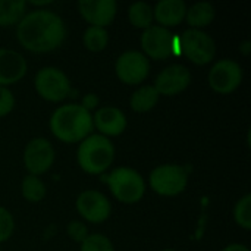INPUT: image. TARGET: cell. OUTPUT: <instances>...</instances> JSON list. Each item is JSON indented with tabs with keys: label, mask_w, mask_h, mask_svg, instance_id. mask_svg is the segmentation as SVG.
<instances>
[{
	"label": "cell",
	"mask_w": 251,
	"mask_h": 251,
	"mask_svg": "<svg viewBox=\"0 0 251 251\" xmlns=\"http://www.w3.org/2000/svg\"><path fill=\"white\" fill-rule=\"evenodd\" d=\"M16 37L21 46L26 50L34 53H47L63 43L66 28L59 15L40 9L24 15L18 22Z\"/></svg>",
	"instance_id": "1"
},
{
	"label": "cell",
	"mask_w": 251,
	"mask_h": 251,
	"mask_svg": "<svg viewBox=\"0 0 251 251\" xmlns=\"http://www.w3.org/2000/svg\"><path fill=\"white\" fill-rule=\"evenodd\" d=\"M93 128V116L81 104L60 106L50 118V129L53 135L63 143L82 141Z\"/></svg>",
	"instance_id": "2"
},
{
	"label": "cell",
	"mask_w": 251,
	"mask_h": 251,
	"mask_svg": "<svg viewBox=\"0 0 251 251\" xmlns=\"http://www.w3.org/2000/svg\"><path fill=\"white\" fill-rule=\"evenodd\" d=\"M113 157L115 147L103 135L87 137L78 149V163L84 172L91 175H99L109 169Z\"/></svg>",
	"instance_id": "3"
},
{
	"label": "cell",
	"mask_w": 251,
	"mask_h": 251,
	"mask_svg": "<svg viewBox=\"0 0 251 251\" xmlns=\"http://www.w3.org/2000/svg\"><path fill=\"white\" fill-rule=\"evenodd\" d=\"M107 184L113 196L125 204H134L144 196L146 185L143 176L129 168H118L107 176Z\"/></svg>",
	"instance_id": "4"
},
{
	"label": "cell",
	"mask_w": 251,
	"mask_h": 251,
	"mask_svg": "<svg viewBox=\"0 0 251 251\" xmlns=\"http://www.w3.org/2000/svg\"><path fill=\"white\" fill-rule=\"evenodd\" d=\"M181 50L196 65H206L216 56L215 40L201 29H187L179 38Z\"/></svg>",
	"instance_id": "5"
},
{
	"label": "cell",
	"mask_w": 251,
	"mask_h": 251,
	"mask_svg": "<svg viewBox=\"0 0 251 251\" xmlns=\"http://www.w3.org/2000/svg\"><path fill=\"white\" fill-rule=\"evenodd\" d=\"M187 184L188 174L184 166L162 165L150 174V187L160 196H178L185 190Z\"/></svg>",
	"instance_id": "6"
},
{
	"label": "cell",
	"mask_w": 251,
	"mask_h": 251,
	"mask_svg": "<svg viewBox=\"0 0 251 251\" xmlns=\"http://www.w3.org/2000/svg\"><path fill=\"white\" fill-rule=\"evenodd\" d=\"M37 93L49 101H62L71 93V82L68 76L57 68L47 66L38 71L35 75Z\"/></svg>",
	"instance_id": "7"
},
{
	"label": "cell",
	"mask_w": 251,
	"mask_h": 251,
	"mask_svg": "<svg viewBox=\"0 0 251 251\" xmlns=\"http://www.w3.org/2000/svg\"><path fill=\"white\" fill-rule=\"evenodd\" d=\"M141 47L151 59L165 60L175 54L176 37L163 26H150L141 35Z\"/></svg>",
	"instance_id": "8"
},
{
	"label": "cell",
	"mask_w": 251,
	"mask_h": 251,
	"mask_svg": "<svg viewBox=\"0 0 251 251\" xmlns=\"http://www.w3.org/2000/svg\"><path fill=\"white\" fill-rule=\"evenodd\" d=\"M243 69L231 59H222L216 62L209 72V84L219 94H231L240 87Z\"/></svg>",
	"instance_id": "9"
},
{
	"label": "cell",
	"mask_w": 251,
	"mask_h": 251,
	"mask_svg": "<svg viewBox=\"0 0 251 251\" xmlns=\"http://www.w3.org/2000/svg\"><path fill=\"white\" fill-rule=\"evenodd\" d=\"M116 75L118 78L128 84V85H135L143 82L147 75H149V69H150V63L149 59L135 50H129L122 53L118 60H116Z\"/></svg>",
	"instance_id": "10"
},
{
	"label": "cell",
	"mask_w": 251,
	"mask_h": 251,
	"mask_svg": "<svg viewBox=\"0 0 251 251\" xmlns=\"http://www.w3.org/2000/svg\"><path fill=\"white\" fill-rule=\"evenodd\" d=\"M54 162V150L46 138L31 140L24 151V163L29 175H41L47 172Z\"/></svg>",
	"instance_id": "11"
},
{
	"label": "cell",
	"mask_w": 251,
	"mask_h": 251,
	"mask_svg": "<svg viewBox=\"0 0 251 251\" xmlns=\"http://www.w3.org/2000/svg\"><path fill=\"white\" fill-rule=\"evenodd\" d=\"M76 210L87 222L101 224L110 216L112 206L101 193L94 190H87L78 196Z\"/></svg>",
	"instance_id": "12"
},
{
	"label": "cell",
	"mask_w": 251,
	"mask_h": 251,
	"mask_svg": "<svg viewBox=\"0 0 251 251\" xmlns=\"http://www.w3.org/2000/svg\"><path fill=\"white\" fill-rule=\"evenodd\" d=\"M191 82V72L184 65H171L165 68L154 81V88L159 94L175 96L184 91Z\"/></svg>",
	"instance_id": "13"
},
{
	"label": "cell",
	"mask_w": 251,
	"mask_h": 251,
	"mask_svg": "<svg viewBox=\"0 0 251 251\" xmlns=\"http://www.w3.org/2000/svg\"><path fill=\"white\" fill-rule=\"evenodd\" d=\"M81 16L91 24V26L104 28L112 24L116 15L115 0H81L78 3Z\"/></svg>",
	"instance_id": "14"
},
{
	"label": "cell",
	"mask_w": 251,
	"mask_h": 251,
	"mask_svg": "<svg viewBox=\"0 0 251 251\" xmlns=\"http://www.w3.org/2000/svg\"><path fill=\"white\" fill-rule=\"evenodd\" d=\"M25 57L10 49H0V85L6 87L18 82L26 74Z\"/></svg>",
	"instance_id": "15"
},
{
	"label": "cell",
	"mask_w": 251,
	"mask_h": 251,
	"mask_svg": "<svg viewBox=\"0 0 251 251\" xmlns=\"http://www.w3.org/2000/svg\"><path fill=\"white\" fill-rule=\"evenodd\" d=\"M93 125L104 135L116 137L122 134L126 128V118L118 107L106 106L96 112L93 118Z\"/></svg>",
	"instance_id": "16"
},
{
	"label": "cell",
	"mask_w": 251,
	"mask_h": 251,
	"mask_svg": "<svg viewBox=\"0 0 251 251\" xmlns=\"http://www.w3.org/2000/svg\"><path fill=\"white\" fill-rule=\"evenodd\" d=\"M187 13V6L182 0H162L153 10L154 19L165 26H176L182 22Z\"/></svg>",
	"instance_id": "17"
},
{
	"label": "cell",
	"mask_w": 251,
	"mask_h": 251,
	"mask_svg": "<svg viewBox=\"0 0 251 251\" xmlns=\"http://www.w3.org/2000/svg\"><path fill=\"white\" fill-rule=\"evenodd\" d=\"M185 16H187V22L194 29H199L213 22L216 16V10L213 4H210L209 1H199V3H194L190 9H187Z\"/></svg>",
	"instance_id": "18"
},
{
	"label": "cell",
	"mask_w": 251,
	"mask_h": 251,
	"mask_svg": "<svg viewBox=\"0 0 251 251\" xmlns=\"http://www.w3.org/2000/svg\"><path fill=\"white\" fill-rule=\"evenodd\" d=\"M159 93L156 91V88L153 85H146V87H141L138 88L132 96H131V100H129V104L132 107V110L135 112H149L151 110L157 101H159Z\"/></svg>",
	"instance_id": "19"
},
{
	"label": "cell",
	"mask_w": 251,
	"mask_h": 251,
	"mask_svg": "<svg viewBox=\"0 0 251 251\" xmlns=\"http://www.w3.org/2000/svg\"><path fill=\"white\" fill-rule=\"evenodd\" d=\"M26 3L22 0H0V26H9L24 18Z\"/></svg>",
	"instance_id": "20"
},
{
	"label": "cell",
	"mask_w": 251,
	"mask_h": 251,
	"mask_svg": "<svg viewBox=\"0 0 251 251\" xmlns=\"http://www.w3.org/2000/svg\"><path fill=\"white\" fill-rule=\"evenodd\" d=\"M128 18L129 22L137 26V28H150L153 24V9L150 4L144 3V1H137L134 4L129 6V12H128Z\"/></svg>",
	"instance_id": "21"
},
{
	"label": "cell",
	"mask_w": 251,
	"mask_h": 251,
	"mask_svg": "<svg viewBox=\"0 0 251 251\" xmlns=\"http://www.w3.org/2000/svg\"><path fill=\"white\" fill-rule=\"evenodd\" d=\"M84 46L91 51H101L109 43V34L104 28L90 26L84 32Z\"/></svg>",
	"instance_id": "22"
},
{
	"label": "cell",
	"mask_w": 251,
	"mask_h": 251,
	"mask_svg": "<svg viewBox=\"0 0 251 251\" xmlns=\"http://www.w3.org/2000/svg\"><path fill=\"white\" fill-rule=\"evenodd\" d=\"M22 196L31 203H38L46 196V187L37 176L28 175L22 181Z\"/></svg>",
	"instance_id": "23"
},
{
	"label": "cell",
	"mask_w": 251,
	"mask_h": 251,
	"mask_svg": "<svg viewBox=\"0 0 251 251\" xmlns=\"http://www.w3.org/2000/svg\"><path fill=\"white\" fill-rule=\"evenodd\" d=\"M234 218L235 222L244 228V229H251V196L246 194L235 206L234 210Z\"/></svg>",
	"instance_id": "24"
},
{
	"label": "cell",
	"mask_w": 251,
	"mask_h": 251,
	"mask_svg": "<svg viewBox=\"0 0 251 251\" xmlns=\"http://www.w3.org/2000/svg\"><path fill=\"white\" fill-rule=\"evenodd\" d=\"M81 251H113V244L107 237L93 234L81 243Z\"/></svg>",
	"instance_id": "25"
},
{
	"label": "cell",
	"mask_w": 251,
	"mask_h": 251,
	"mask_svg": "<svg viewBox=\"0 0 251 251\" xmlns=\"http://www.w3.org/2000/svg\"><path fill=\"white\" fill-rule=\"evenodd\" d=\"M13 229H15V222L12 215L4 207H0V243L9 240L10 235L13 234Z\"/></svg>",
	"instance_id": "26"
},
{
	"label": "cell",
	"mask_w": 251,
	"mask_h": 251,
	"mask_svg": "<svg viewBox=\"0 0 251 251\" xmlns=\"http://www.w3.org/2000/svg\"><path fill=\"white\" fill-rule=\"evenodd\" d=\"M68 235L74 240V241H78V243H82L87 237H88V229L87 226L79 222V221H72L69 225H68Z\"/></svg>",
	"instance_id": "27"
},
{
	"label": "cell",
	"mask_w": 251,
	"mask_h": 251,
	"mask_svg": "<svg viewBox=\"0 0 251 251\" xmlns=\"http://www.w3.org/2000/svg\"><path fill=\"white\" fill-rule=\"evenodd\" d=\"M13 106H15L13 94L6 87L0 85V116H6L7 113H10Z\"/></svg>",
	"instance_id": "28"
},
{
	"label": "cell",
	"mask_w": 251,
	"mask_h": 251,
	"mask_svg": "<svg viewBox=\"0 0 251 251\" xmlns=\"http://www.w3.org/2000/svg\"><path fill=\"white\" fill-rule=\"evenodd\" d=\"M99 104V97L96 96V94H93V93H90V94H87L84 99H82V107L85 109V110H91V109H94L96 106Z\"/></svg>",
	"instance_id": "29"
},
{
	"label": "cell",
	"mask_w": 251,
	"mask_h": 251,
	"mask_svg": "<svg viewBox=\"0 0 251 251\" xmlns=\"http://www.w3.org/2000/svg\"><path fill=\"white\" fill-rule=\"evenodd\" d=\"M222 251H250L246 246H243V244H231V246H228V247H225Z\"/></svg>",
	"instance_id": "30"
},
{
	"label": "cell",
	"mask_w": 251,
	"mask_h": 251,
	"mask_svg": "<svg viewBox=\"0 0 251 251\" xmlns=\"http://www.w3.org/2000/svg\"><path fill=\"white\" fill-rule=\"evenodd\" d=\"M240 51L244 54V56H249L251 51V43L250 41H244V43H241V46H240Z\"/></svg>",
	"instance_id": "31"
},
{
	"label": "cell",
	"mask_w": 251,
	"mask_h": 251,
	"mask_svg": "<svg viewBox=\"0 0 251 251\" xmlns=\"http://www.w3.org/2000/svg\"><path fill=\"white\" fill-rule=\"evenodd\" d=\"M31 3H32V4H40V6H41V4H50L51 1H31Z\"/></svg>",
	"instance_id": "32"
},
{
	"label": "cell",
	"mask_w": 251,
	"mask_h": 251,
	"mask_svg": "<svg viewBox=\"0 0 251 251\" xmlns=\"http://www.w3.org/2000/svg\"><path fill=\"white\" fill-rule=\"evenodd\" d=\"M165 251H174V250H165Z\"/></svg>",
	"instance_id": "33"
}]
</instances>
